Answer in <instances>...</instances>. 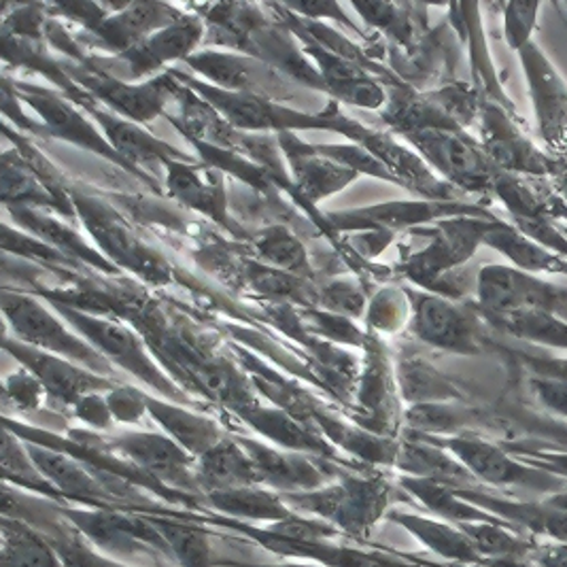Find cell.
<instances>
[{"label": "cell", "instance_id": "32", "mask_svg": "<svg viewBox=\"0 0 567 567\" xmlns=\"http://www.w3.org/2000/svg\"><path fill=\"white\" fill-rule=\"evenodd\" d=\"M296 171L300 175L302 187L307 189V194H310L312 198L332 194L358 175L353 168L338 166L332 162H319V159H310V162L305 159V164L298 166Z\"/></svg>", "mask_w": 567, "mask_h": 567}, {"label": "cell", "instance_id": "38", "mask_svg": "<svg viewBox=\"0 0 567 567\" xmlns=\"http://www.w3.org/2000/svg\"><path fill=\"white\" fill-rule=\"evenodd\" d=\"M534 393L542 400V404H546L548 409H553L555 413L567 416V381L557 377V374H546L538 377L532 381Z\"/></svg>", "mask_w": 567, "mask_h": 567}, {"label": "cell", "instance_id": "8", "mask_svg": "<svg viewBox=\"0 0 567 567\" xmlns=\"http://www.w3.org/2000/svg\"><path fill=\"white\" fill-rule=\"evenodd\" d=\"M243 449L249 453L258 467L261 485L285 493H302L326 487V472L293 451H277L261 442L249 439H238Z\"/></svg>", "mask_w": 567, "mask_h": 567}, {"label": "cell", "instance_id": "5", "mask_svg": "<svg viewBox=\"0 0 567 567\" xmlns=\"http://www.w3.org/2000/svg\"><path fill=\"white\" fill-rule=\"evenodd\" d=\"M24 444L39 472L64 495L66 502L75 499L83 508H115V497L78 457H71L64 451L45 444H34L27 440Z\"/></svg>", "mask_w": 567, "mask_h": 567}, {"label": "cell", "instance_id": "9", "mask_svg": "<svg viewBox=\"0 0 567 567\" xmlns=\"http://www.w3.org/2000/svg\"><path fill=\"white\" fill-rule=\"evenodd\" d=\"M338 485L340 499L332 516V525L355 540L368 538L370 529L388 511L391 493L388 483L381 478L349 476Z\"/></svg>", "mask_w": 567, "mask_h": 567}, {"label": "cell", "instance_id": "10", "mask_svg": "<svg viewBox=\"0 0 567 567\" xmlns=\"http://www.w3.org/2000/svg\"><path fill=\"white\" fill-rule=\"evenodd\" d=\"M414 141L451 179L467 187H483L491 179L487 159L462 134L446 130H423L414 136Z\"/></svg>", "mask_w": 567, "mask_h": 567}, {"label": "cell", "instance_id": "18", "mask_svg": "<svg viewBox=\"0 0 567 567\" xmlns=\"http://www.w3.org/2000/svg\"><path fill=\"white\" fill-rule=\"evenodd\" d=\"M187 62L198 73L215 81L221 90L236 94H256V87H268V81L272 78L266 66L233 53H198L189 55Z\"/></svg>", "mask_w": 567, "mask_h": 567}, {"label": "cell", "instance_id": "23", "mask_svg": "<svg viewBox=\"0 0 567 567\" xmlns=\"http://www.w3.org/2000/svg\"><path fill=\"white\" fill-rule=\"evenodd\" d=\"M472 476H478L487 483L506 485V483H527L529 472L508 460L497 446L487 442L470 439H451L444 442Z\"/></svg>", "mask_w": 567, "mask_h": 567}, {"label": "cell", "instance_id": "30", "mask_svg": "<svg viewBox=\"0 0 567 567\" xmlns=\"http://www.w3.org/2000/svg\"><path fill=\"white\" fill-rule=\"evenodd\" d=\"M2 196L9 207H32V205H55L52 194H45V189L37 183V177L27 164L20 159L11 162L9 155H4V168H2Z\"/></svg>", "mask_w": 567, "mask_h": 567}, {"label": "cell", "instance_id": "28", "mask_svg": "<svg viewBox=\"0 0 567 567\" xmlns=\"http://www.w3.org/2000/svg\"><path fill=\"white\" fill-rule=\"evenodd\" d=\"M256 247H258L259 258L275 270H281L293 277L309 272L307 251L302 243L287 228L275 226L264 230L256 240Z\"/></svg>", "mask_w": 567, "mask_h": 567}, {"label": "cell", "instance_id": "36", "mask_svg": "<svg viewBox=\"0 0 567 567\" xmlns=\"http://www.w3.org/2000/svg\"><path fill=\"white\" fill-rule=\"evenodd\" d=\"M41 391H43V385L32 372H20L7 381L4 395H7V400H13V404L20 411H32L39 406Z\"/></svg>", "mask_w": 567, "mask_h": 567}, {"label": "cell", "instance_id": "7", "mask_svg": "<svg viewBox=\"0 0 567 567\" xmlns=\"http://www.w3.org/2000/svg\"><path fill=\"white\" fill-rule=\"evenodd\" d=\"M78 207L81 208L87 228L99 238L111 258L128 266L152 284H162L168 279V268L164 266V261L155 258V254L141 245L124 226H120V221L103 205L78 200Z\"/></svg>", "mask_w": 567, "mask_h": 567}, {"label": "cell", "instance_id": "34", "mask_svg": "<svg viewBox=\"0 0 567 567\" xmlns=\"http://www.w3.org/2000/svg\"><path fill=\"white\" fill-rule=\"evenodd\" d=\"M323 305L330 310H334L336 315H344V317H360L365 309V298L361 293L358 285L349 284V281H336L328 285L321 293Z\"/></svg>", "mask_w": 567, "mask_h": 567}, {"label": "cell", "instance_id": "12", "mask_svg": "<svg viewBox=\"0 0 567 567\" xmlns=\"http://www.w3.org/2000/svg\"><path fill=\"white\" fill-rule=\"evenodd\" d=\"M472 323L464 309L439 296H423L414 307V334L434 347L470 351L474 344Z\"/></svg>", "mask_w": 567, "mask_h": 567}, {"label": "cell", "instance_id": "39", "mask_svg": "<svg viewBox=\"0 0 567 567\" xmlns=\"http://www.w3.org/2000/svg\"><path fill=\"white\" fill-rule=\"evenodd\" d=\"M536 9L538 4H511L508 9V37L513 45L527 43V32L536 22Z\"/></svg>", "mask_w": 567, "mask_h": 567}, {"label": "cell", "instance_id": "33", "mask_svg": "<svg viewBox=\"0 0 567 567\" xmlns=\"http://www.w3.org/2000/svg\"><path fill=\"white\" fill-rule=\"evenodd\" d=\"M406 421L414 430L430 432V434H446V432H453L460 425H464L465 414L451 409V406H444L440 402L416 404L406 413Z\"/></svg>", "mask_w": 567, "mask_h": 567}, {"label": "cell", "instance_id": "19", "mask_svg": "<svg viewBox=\"0 0 567 567\" xmlns=\"http://www.w3.org/2000/svg\"><path fill=\"white\" fill-rule=\"evenodd\" d=\"M2 567H66L52 542L22 518L2 516Z\"/></svg>", "mask_w": 567, "mask_h": 567}, {"label": "cell", "instance_id": "31", "mask_svg": "<svg viewBox=\"0 0 567 567\" xmlns=\"http://www.w3.org/2000/svg\"><path fill=\"white\" fill-rule=\"evenodd\" d=\"M166 166L171 168L168 185L173 187L175 196H179L183 203L203 208L208 213H213V208L219 207L217 192L213 187H208L207 183H203L196 168H189L187 164H179V162H171Z\"/></svg>", "mask_w": 567, "mask_h": 567}, {"label": "cell", "instance_id": "41", "mask_svg": "<svg viewBox=\"0 0 567 567\" xmlns=\"http://www.w3.org/2000/svg\"><path fill=\"white\" fill-rule=\"evenodd\" d=\"M289 7L296 9V11H300V13L312 16V18H326V16H330V18H334V20H342L344 24H349L347 18L342 16V11L338 9V4H334V2H293V4H289Z\"/></svg>", "mask_w": 567, "mask_h": 567}, {"label": "cell", "instance_id": "26", "mask_svg": "<svg viewBox=\"0 0 567 567\" xmlns=\"http://www.w3.org/2000/svg\"><path fill=\"white\" fill-rule=\"evenodd\" d=\"M13 215H16V219H18L22 226H27L28 230L43 236L50 245L53 243L62 254L87 259L92 266H99V268H103L106 272H113V266H109L106 259L101 258L99 254H94L92 249H87V245L79 238L78 234L66 230L64 226L55 224L50 217H43V215L34 213L32 208L28 207L13 208Z\"/></svg>", "mask_w": 567, "mask_h": 567}, {"label": "cell", "instance_id": "11", "mask_svg": "<svg viewBox=\"0 0 567 567\" xmlns=\"http://www.w3.org/2000/svg\"><path fill=\"white\" fill-rule=\"evenodd\" d=\"M16 87H20V90L24 92V99H27L30 106L43 117V122H45V126H48V132H50L52 136L69 138V141L78 143V145L85 147V150H94V152H99V154L106 155L109 159H115V162H120L122 166L132 168L128 162H126L122 155L117 154L111 145H106L103 141V136H101L96 130L92 128L90 122H85V117L79 115L78 111H75L71 104L66 103V101L53 96V94L45 92V90L30 87L27 83H18Z\"/></svg>", "mask_w": 567, "mask_h": 567}, {"label": "cell", "instance_id": "43", "mask_svg": "<svg viewBox=\"0 0 567 567\" xmlns=\"http://www.w3.org/2000/svg\"><path fill=\"white\" fill-rule=\"evenodd\" d=\"M557 377H561V379H566L567 381V363H561V372H559Z\"/></svg>", "mask_w": 567, "mask_h": 567}, {"label": "cell", "instance_id": "15", "mask_svg": "<svg viewBox=\"0 0 567 567\" xmlns=\"http://www.w3.org/2000/svg\"><path fill=\"white\" fill-rule=\"evenodd\" d=\"M198 483L203 493L258 487V467L238 440L224 439L200 457Z\"/></svg>", "mask_w": 567, "mask_h": 567}, {"label": "cell", "instance_id": "20", "mask_svg": "<svg viewBox=\"0 0 567 567\" xmlns=\"http://www.w3.org/2000/svg\"><path fill=\"white\" fill-rule=\"evenodd\" d=\"M152 520L159 536L168 544L177 566L181 567H213L208 532L189 515L162 516L136 511Z\"/></svg>", "mask_w": 567, "mask_h": 567}, {"label": "cell", "instance_id": "1", "mask_svg": "<svg viewBox=\"0 0 567 567\" xmlns=\"http://www.w3.org/2000/svg\"><path fill=\"white\" fill-rule=\"evenodd\" d=\"M2 310L24 344L83 363L99 374H113V363L90 342L71 334L39 300L18 291H4Z\"/></svg>", "mask_w": 567, "mask_h": 567}, {"label": "cell", "instance_id": "40", "mask_svg": "<svg viewBox=\"0 0 567 567\" xmlns=\"http://www.w3.org/2000/svg\"><path fill=\"white\" fill-rule=\"evenodd\" d=\"M78 409V416L81 421H85L87 425H94V427H111V409L106 404V398L99 395V393H92V395H85L83 400H79L75 404Z\"/></svg>", "mask_w": 567, "mask_h": 567}, {"label": "cell", "instance_id": "37", "mask_svg": "<svg viewBox=\"0 0 567 567\" xmlns=\"http://www.w3.org/2000/svg\"><path fill=\"white\" fill-rule=\"evenodd\" d=\"M106 404L111 409V414L124 423H134L143 413H147L145 395L134 389H113L106 395Z\"/></svg>", "mask_w": 567, "mask_h": 567}, {"label": "cell", "instance_id": "22", "mask_svg": "<svg viewBox=\"0 0 567 567\" xmlns=\"http://www.w3.org/2000/svg\"><path fill=\"white\" fill-rule=\"evenodd\" d=\"M240 416L254 430H258L261 436L277 442L279 446H284L285 451L312 453V455H326V457L334 455V451L323 440L317 439L310 430H307L302 423H298L293 416H289V413H285V411L254 406V409L243 411Z\"/></svg>", "mask_w": 567, "mask_h": 567}, {"label": "cell", "instance_id": "6", "mask_svg": "<svg viewBox=\"0 0 567 567\" xmlns=\"http://www.w3.org/2000/svg\"><path fill=\"white\" fill-rule=\"evenodd\" d=\"M4 349L11 351L27 365L28 372H32L41 381V385L45 391H50V395L64 404L75 406L85 395L113 388L103 377H94L69 360L52 358L50 353L32 349L24 342L4 340Z\"/></svg>", "mask_w": 567, "mask_h": 567}, {"label": "cell", "instance_id": "29", "mask_svg": "<svg viewBox=\"0 0 567 567\" xmlns=\"http://www.w3.org/2000/svg\"><path fill=\"white\" fill-rule=\"evenodd\" d=\"M487 243L495 245L499 251L508 254V258L515 259L516 264L525 270H546V272H566L567 264L557 258L546 254L540 249L532 238L525 236H516L515 233L499 228L495 233L487 234Z\"/></svg>", "mask_w": 567, "mask_h": 567}, {"label": "cell", "instance_id": "27", "mask_svg": "<svg viewBox=\"0 0 567 567\" xmlns=\"http://www.w3.org/2000/svg\"><path fill=\"white\" fill-rule=\"evenodd\" d=\"M400 389L409 402L416 404H436L455 398V389L449 385L446 379H442L432 365L425 361L406 360L400 363L398 370Z\"/></svg>", "mask_w": 567, "mask_h": 567}, {"label": "cell", "instance_id": "35", "mask_svg": "<svg viewBox=\"0 0 567 567\" xmlns=\"http://www.w3.org/2000/svg\"><path fill=\"white\" fill-rule=\"evenodd\" d=\"M251 284L258 287L259 291L264 293H270V296H279V298H289V296H296L302 285L296 281L293 275H287L281 270H275L270 266H256L251 272Z\"/></svg>", "mask_w": 567, "mask_h": 567}, {"label": "cell", "instance_id": "42", "mask_svg": "<svg viewBox=\"0 0 567 567\" xmlns=\"http://www.w3.org/2000/svg\"><path fill=\"white\" fill-rule=\"evenodd\" d=\"M233 566L240 567H323V566H309V564H285V566H247V564H233Z\"/></svg>", "mask_w": 567, "mask_h": 567}, {"label": "cell", "instance_id": "21", "mask_svg": "<svg viewBox=\"0 0 567 567\" xmlns=\"http://www.w3.org/2000/svg\"><path fill=\"white\" fill-rule=\"evenodd\" d=\"M207 504L234 518H247V520H264V523H279L289 516L296 515L285 504L281 493L259 489V487H240V489L210 491L205 493Z\"/></svg>", "mask_w": 567, "mask_h": 567}, {"label": "cell", "instance_id": "16", "mask_svg": "<svg viewBox=\"0 0 567 567\" xmlns=\"http://www.w3.org/2000/svg\"><path fill=\"white\" fill-rule=\"evenodd\" d=\"M145 404H147V413L162 425V430L183 446L192 457L200 460L205 453L224 440L219 425L213 423L207 416L173 406L152 395H145Z\"/></svg>", "mask_w": 567, "mask_h": 567}, {"label": "cell", "instance_id": "25", "mask_svg": "<svg viewBox=\"0 0 567 567\" xmlns=\"http://www.w3.org/2000/svg\"><path fill=\"white\" fill-rule=\"evenodd\" d=\"M391 516L395 523L404 525L425 546H430L432 550H436L449 559H455V561H476L478 559L474 542L442 523L423 518V516L398 515V513H393Z\"/></svg>", "mask_w": 567, "mask_h": 567}, {"label": "cell", "instance_id": "24", "mask_svg": "<svg viewBox=\"0 0 567 567\" xmlns=\"http://www.w3.org/2000/svg\"><path fill=\"white\" fill-rule=\"evenodd\" d=\"M96 117L101 120V124L106 130L111 147L122 155L128 164L130 162H141V164L185 162V155L179 154L177 150H173L171 145L157 141L152 134L143 132L136 124H130L124 120H115V117L101 113V111H96Z\"/></svg>", "mask_w": 567, "mask_h": 567}, {"label": "cell", "instance_id": "4", "mask_svg": "<svg viewBox=\"0 0 567 567\" xmlns=\"http://www.w3.org/2000/svg\"><path fill=\"white\" fill-rule=\"evenodd\" d=\"M208 103L213 104L230 124L245 130H266V128H312V126H330L321 120H315L310 115H302L296 111L284 109L279 104L264 101L256 94H236V92H226L219 87H210L205 83L189 81Z\"/></svg>", "mask_w": 567, "mask_h": 567}, {"label": "cell", "instance_id": "17", "mask_svg": "<svg viewBox=\"0 0 567 567\" xmlns=\"http://www.w3.org/2000/svg\"><path fill=\"white\" fill-rule=\"evenodd\" d=\"M173 9L159 2H136V4H126L120 13L109 16L103 22V27L96 32L103 37L104 41L117 50L128 52L147 37L155 34L162 28L171 27L179 18H173Z\"/></svg>", "mask_w": 567, "mask_h": 567}, {"label": "cell", "instance_id": "14", "mask_svg": "<svg viewBox=\"0 0 567 567\" xmlns=\"http://www.w3.org/2000/svg\"><path fill=\"white\" fill-rule=\"evenodd\" d=\"M203 37V24L196 18H179L171 27L157 30L128 52L122 53L132 69V78H141L154 69L164 66L168 60L192 52Z\"/></svg>", "mask_w": 567, "mask_h": 567}, {"label": "cell", "instance_id": "13", "mask_svg": "<svg viewBox=\"0 0 567 567\" xmlns=\"http://www.w3.org/2000/svg\"><path fill=\"white\" fill-rule=\"evenodd\" d=\"M79 79L99 99H103L134 122L154 120L159 109L166 104V99L175 85L171 78L155 79L154 83L147 85H126L117 79L104 75H79Z\"/></svg>", "mask_w": 567, "mask_h": 567}, {"label": "cell", "instance_id": "2", "mask_svg": "<svg viewBox=\"0 0 567 567\" xmlns=\"http://www.w3.org/2000/svg\"><path fill=\"white\" fill-rule=\"evenodd\" d=\"M60 315H64L71 326L79 330L81 334L90 340V344L106 355V360H113L120 368L128 370L130 374L138 377L143 383H147L150 388L157 389L162 395L173 398L177 402H183V395L175 389L171 381H166V377L157 370L154 361L147 358L143 344L138 342V338L130 332L128 328H124L122 323L101 319L87 312H79L75 309H69L64 305L55 307Z\"/></svg>", "mask_w": 567, "mask_h": 567}, {"label": "cell", "instance_id": "3", "mask_svg": "<svg viewBox=\"0 0 567 567\" xmlns=\"http://www.w3.org/2000/svg\"><path fill=\"white\" fill-rule=\"evenodd\" d=\"M115 449L134 464L138 472L154 478L159 485L177 493H203L198 474L192 470V455L171 436L154 432H126L109 440Z\"/></svg>", "mask_w": 567, "mask_h": 567}]
</instances>
